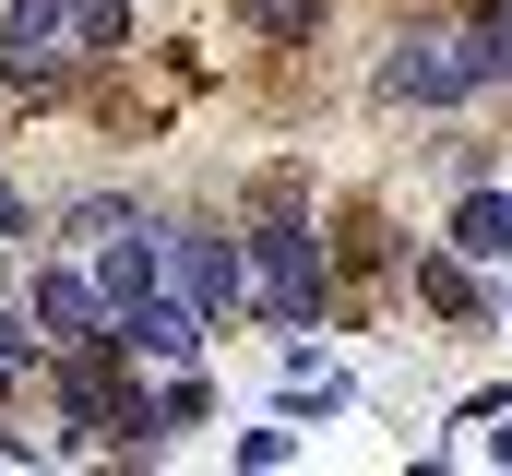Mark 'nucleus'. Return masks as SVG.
<instances>
[{
    "mask_svg": "<svg viewBox=\"0 0 512 476\" xmlns=\"http://www.w3.org/2000/svg\"><path fill=\"white\" fill-rule=\"evenodd\" d=\"M489 84H512V36L489 12H477L465 36H393V60H382L393 108H465V96H489Z\"/></svg>",
    "mask_w": 512,
    "mask_h": 476,
    "instance_id": "1",
    "label": "nucleus"
},
{
    "mask_svg": "<svg viewBox=\"0 0 512 476\" xmlns=\"http://www.w3.org/2000/svg\"><path fill=\"white\" fill-rule=\"evenodd\" d=\"M251 274H262V310L274 322H322L334 310V250L298 215V191H274V215L251 227Z\"/></svg>",
    "mask_w": 512,
    "mask_h": 476,
    "instance_id": "2",
    "label": "nucleus"
},
{
    "mask_svg": "<svg viewBox=\"0 0 512 476\" xmlns=\"http://www.w3.org/2000/svg\"><path fill=\"white\" fill-rule=\"evenodd\" d=\"M72 60H84V48H72V0H12V12H0V84H12V96H60Z\"/></svg>",
    "mask_w": 512,
    "mask_h": 476,
    "instance_id": "3",
    "label": "nucleus"
},
{
    "mask_svg": "<svg viewBox=\"0 0 512 476\" xmlns=\"http://www.w3.org/2000/svg\"><path fill=\"white\" fill-rule=\"evenodd\" d=\"M167 274H179V298H203L215 322L262 298V274H251V238H227V227H167Z\"/></svg>",
    "mask_w": 512,
    "mask_h": 476,
    "instance_id": "4",
    "label": "nucleus"
},
{
    "mask_svg": "<svg viewBox=\"0 0 512 476\" xmlns=\"http://www.w3.org/2000/svg\"><path fill=\"white\" fill-rule=\"evenodd\" d=\"M108 322L131 334V357H143V369H191V357H203V322H215V310H203V298H167V286H143V298H120Z\"/></svg>",
    "mask_w": 512,
    "mask_h": 476,
    "instance_id": "5",
    "label": "nucleus"
},
{
    "mask_svg": "<svg viewBox=\"0 0 512 476\" xmlns=\"http://www.w3.org/2000/svg\"><path fill=\"white\" fill-rule=\"evenodd\" d=\"M24 298H36L48 346H84V334H108V286H84L72 262H36V274H24Z\"/></svg>",
    "mask_w": 512,
    "mask_h": 476,
    "instance_id": "6",
    "label": "nucleus"
},
{
    "mask_svg": "<svg viewBox=\"0 0 512 476\" xmlns=\"http://www.w3.org/2000/svg\"><path fill=\"white\" fill-rule=\"evenodd\" d=\"M405 274H417V298L441 310V322H489V286L465 274V250L441 238V250H405Z\"/></svg>",
    "mask_w": 512,
    "mask_h": 476,
    "instance_id": "7",
    "label": "nucleus"
},
{
    "mask_svg": "<svg viewBox=\"0 0 512 476\" xmlns=\"http://www.w3.org/2000/svg\"><path fill=\"white\" fill-rule=\"evenodd\" d=\"M453 250H465V262H512V191H465V203H453Z\"/></svg>",
    "mask_w": 512,
    "mask_h": 476,
    "instance_id": "8",
    "label": "nucleus"
},
{
    "mask_svg": "<svg viewBox=\"0 0 512 476\" xmlns=\"http://www.w3.org/2000/svg\"><path fill=\"white\" fill-rule=\"evenodd\" d=\"M286 405L298 417H346V369H322L310 346H286Z\"/></svg>",
    "mask_w": 512,
    "mask_h": 476,
    "instance_id": "9",
    "label": "nucleus"
},
{
    "mask_svg": "<svg viewBox=\"0 0 512 476\" xmlns=\"http://www.w3.org/2000/svg\"><path fill=\"white\" fill-rule=\"evenodd\" d=\"M72 48L84 60H131V0H72Z\"/></svg>",
    "mask_w": 512,
    "mask_h": 476,
    "instance_id": "10",
    "label": "nucleus"
},
{
    "mask_svg": "<svg viewBox=\"0 0 512 476\" xmlns=\"http://www.w3.org/2000/svg\"><path fill=\"white\" fill-rule=\"evenodd\" d=\"M120 227H143V215H131L120 191H96V203H72V215H60V250H108Z\"/></svg>",
    "mask_w": 512,
    "mask_h": 476,
    "instance_id": "11",
    "label": "nucleus"
},
{
    "mask_svg": "<svg viewBox=\"0 0 512 476\" xmlns=\"http://www.w3.org/2000/svg\"><path fill=\"white\" fill-rule=\"evenodd\" d=\"M251 36H322V0H239Z\"/></svg>",
    "mask_w": 512,
    "mask_h": 476,
    "instance_id": "12",
    "label": "nucleus"
},
{
    "mask_svg": "<svg viewBox=\"0 0 512 476\" xmlns=\"http://www.w3.org/2000/svg\"><path fill=\"white\" fill-rule=\"evenodd\" d=\"M203 417H215V393H203V381L179 369V381H167V429H203Z\"/></svg>",
    "mask_w": 512,
    "mask_h": 476,
    "instance_id": "13",
    "label": "nucleus"
},
{
    "mask_svg": "<svg viewBox=\"0 0 512 476\" xmlns=\"http://www.w3.org/2000/svg\"><path fill=\"white\" fill-rule=\"evenodd\" d=\"M0 238H36V215H24V191L0 179Z\"/></svg>",
    "mask_w": 512,
    "mask_h": 476,
    "instance_id": "14",
    "label": "nucleus"
},
{
    "mask_svg": "<svg viewBox=\"0 0 512 476\" xmlns=\"http://www.w3.org/2000/svg\"><path fill=\"white\" fill-rule=\"evenodd\" d=\"M12 381H24V357H12V346H0V405H12Z\"/></svg>",
    "mask_w": 512,
    "mask_h": 476,
    "instance_id": "15",
    "label": "nucleus"
},
{
    "mask_svg": "<svg viewBox=\"0 0 512 476\" xmlns=\"http://www.w3.org/2000/svg\"><path fill=\"white\" fill-rule=\"evenodd\" d=\"M489 24H501V36H512V0H489Z\"/></svg>",
    "mask_w": 512,
    "mask_h": 476,
    "instance_id": "16",
    "label": "nucleus"
}]
</instances>
